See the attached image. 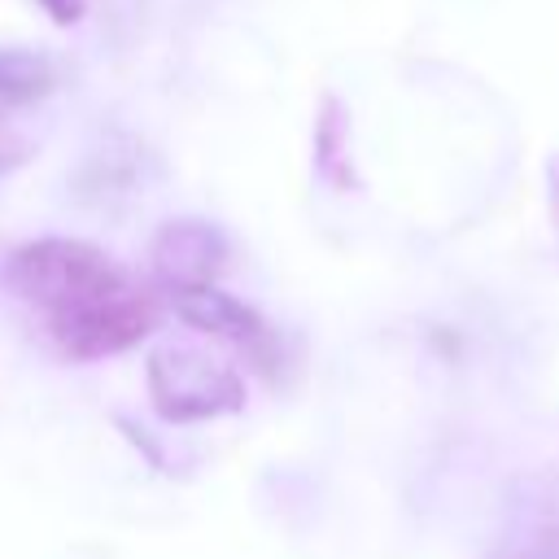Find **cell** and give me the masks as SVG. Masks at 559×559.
<instances>
[{"instance_id": "8992f818", "label": "cell", "mask_w": 559, "mask_h": 559, "mask_svg": "<svg viewBox=\"0 0 559 559\" xmlns=\"http://www.w3.org/2000/svg\"><path fill=\"white\" fill-rule=\"evenodd\" d=\"M13 109H17L13 100H0V175L13 170V166H22V162L35 153V140L17 127Z\"/></svg>"}, {"instance_id": "3957f363", "label": "cell", "mask_w": 559, "mask_h": 559, "mask_svg": "<svg viewBox=\"0 0 559 559\" xmlns=\"http://www.w3.org/2000/svg\"><path fill=\"white\" fill-rule=\"evenodd\" d=\"M223 262H227V245L201 218H175L153 240V275L166 288V297L214 284Z\"/></svg>"}, {"instance_id": "52a82bcc", "label": "cell", "mask_w": 559, "mask_h": 559, "mask_svg": "<svg viewBox=\"0 0 559 559\" xmlns=\"http://www.w3.org/2000/svg\"><path fill=\"white\" fill-rule=\"evenodd\" d=\"M35 4H39L57 26H74V22L83 17V9H87L83 0H35Z\"/></svg>"}, {"instance_id": "5b68a950", "label": "cell", "mask_w": 559, "mask_h": 559, "mask_svg": "<svg viewBox=\"0 0 559 559\" xmlns=\"http://www.w3.org/2000/svg\"><path fill=\"white\" fill-rule=\"evenodd\" d=\"M493 559H559V515H546L542 524H528Z\"/></svg>"}, {"instance_id": "ba28073f", "label": "cell", "mask_w": 559, "mask_h": 559, "mask_svg": "<svg viewBox=\"0 0 559 559\" xmlns=\"http://www.w3.org/2000/svg\"><path fill=\"white\" fill-rule=\"evenodd\" d=\"M546 188H550V218H555V227H559V153H555L550 166H546Z\"/></svg>"}, {"instance_id": "6da1fadb", "label": "cell", "mask_w": 559, "mask_h": 559, "mask_svg": "<svg viewBox=\"0 0 559 559\" xmlns=\"http://www.w3.org/2000/svg\"><path fill=\"white\" fill-rule=\"evenodd\" d=\"M4 288L39 314L48 341L70 358H100L144 341L157 323V297L87 240L44 236L9 249Z\"/></svg>"}, {"instance_id": "277c9868", "label": "cell", "mask_w": 559, "mask_h": 559, "mask_svg": "<svg viewBox=\"0 0 559 559\" xmlns=\"http://www.w3.org/2000/svg\"><path fill=\"white\" fill-rule=\"evenodd\" d=\"M170 301L179 306V314H183L192 328H201V332H210V336H218V341H236V345H245L249 358H253L258 367L271 371V362H275L280 349H275V336H271V328L262 323V314H258L253 306L227 297L218 284L175 293Z\"/></svg>"}, {"instance_id": "7a4b0ae2", "label": "cell", "mask_w": 559, "mask_h": 559, "mask_svg": "<svg viewBox=\"0 0 559 559\" xmlns=\"http://www.w3.org/2000/svg\"><path fill=\"white\" fill-rule=\"evenodd\" d=\"M148 397L175 424L214 419L245 406L240 376L197 345H162L148 354Z\"/></svg>"}]
</instances>
